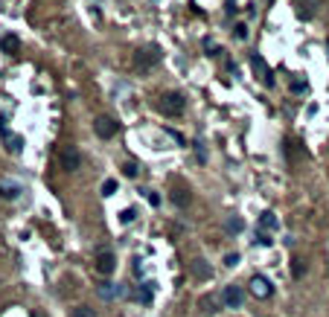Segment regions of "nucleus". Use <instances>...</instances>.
I'll list each match as a JSON object with an SVG mask.
<instances>
[{"mask_svg":"<svg viewBox=\"0 0 329 317\" xmlns=\"http://www.w3.org/2000/svg\"><path fill=\"white\" fill-rule=\"evenodd\" d=\"M172 201H175L178 207H187V204H190V192L187 190H175L172 192Z\"/></svg>","mask_w":329,"mask_h":317,"instance_id":"14","label":"nucleus"},{"mask_svg":"<svg viewBox=\"0 0 329 317\" xmlns=\"http://www.w3.org/2000/svg\"><path fill=\"white\" fill-rule=\"evenodd\" d=\"M18 47H21V38H18V35H3V38H0V50H3V53H18Z\"/></svg>","mask_w":329,"mask_h":317,"instance_id":"12","label":"nucleus"},{"mask_svg":"<svg viewBox=\"0 0 329 317\" xmlns=\"http://www.w3.org/2000/svg\"><path fill=\"white\" fill-rule=\"evenodd\" d=\"M225 227H228V233H242V227H245V224H242V219H228Z\"/></svg>","mask_w":329,"mask_h":317,"instance_id":"19","label":"nucleus"},{"mask_svg":"<svg viewBox=\"0 0 329 317\" xmlns=\"http://www.w3.org/2000/svg\"><path fill=\"white\" fill-rule=\"evenodd\" d=\"M21 192H24L21 184H12V181H3V184H0V198H6V201H15Z\"/></svg>","mask_w":329,"mask_h":317,"instance_id":"11","label":"nucleus"},{"mask_svg":"<svg viewBox=\"0 0 329 317\" xmlns=\"http://www.w3.org/2000/svg\"><path fill=\"white\" fill-rule=\"evenodd\" d=\"M114 192H117V181H114V178H108V181L102 184V195H105V198H111Z\"/></svg>","mask_w":329,"mask_h":317,"instance_id":"20","label":"nucleus"},{"mask_svg":"<svg viewBox=\"0 0 329 317\" xmlns=\"http://www.w3.org/2000/svg\"><path fill=\"white\" fill-rule=\"evenodd\" d=\"M158 62H161V47H155V44L140 47V50L134 53V67H137V70H152Z\"/></svg>","mask_w":329,"mask_h":317,"instance_id":"3","label":"nucleus"},{"mask_svg":"<svg viewBox=\"0 0 329 317\" xmlns=\"http://www.w3.org/2000/svg\"><path fill=\"white\" fill-rule=\"evenodd\" d=\"M248 285H251V294H254L257 300H268V297H274V285H271V280H265L263 274H254Z\"/></svg>","mask_w":329,"mask_h":317,"instance_id":"4","label":"nucleus"},{"mask_svg":"<svg viewBox=\"0 0 329 317\" xmlns=\"http://www.w3.org/2000/svg\"><path fill=\"white\" fill-rule=\"evenodd\" d=\"M193 274H196L198 280H207V277H210V268H204V262L196 259V262H193Z\"/></svg>","mask_w":329,"mask_h":317,"instance_id":"16","label":"nucleus"},{"mask_svg":"<svg viewBox=\"0 0 329 317\" xmlns=\"http://www.w3.org/2000/svg\"><path fill=\"white\" fill-rule=\"evenodd\" d=\"M204 50H207V53H210V56H219V53H222V47H219V44H216V41H210V38H207V41H204Z\"/></svg>","mask_w":329,"mask_h":317,"instance_id":"22","label":"nucleus"},{"mask_svg":"<svg viewBox=\"0 0 329 317\" xmlns=\"http://www.w3.org/2000/svg\"><path fill=\"white\" fill-rule=\"evenodd\" d=\"M277 227H280V222H277V216H274L271 210H265L263 216H260V230H263V233H274Z\"/></svg>","mask_w":329,"mask_h":317,"instance_id":"10","label":"nucleus"},{"mask_svg":"<svg viewBox=\"0 0 329 317\" xmlns=\"http://www.w3.org/2000/svg\"><path fill=\"white\" fill-rule=\"evenodd\" d=\"M120 222H123V224H132V222H134V210H123Z\"/></svg>","mask_w":329,"mask_h":317,"instance_id":"27","label":"nucleus"},{"mask_svg":"<svg viewBox=\"0 0 329 317\" xmlns=\"http://www.w3.org/2000/svg\"><path fill=\"white\" fill-rule=\"evenodd\" d=\"M196 155H198V163H204V143H201V140H196Z\"/></svg>","mask_w":329,"mask_h":317,"instance_id":"28","label":"nucleus"},{"mask_svg":"<svg viewBox=\"0 0 329 317\" xmlns=\"http://www.w3.org/2000/svg\"><path fill=\"white\" fill-rule=\"evenodd\" d=\"M254 245H260V248H271V245H274V239H271V233H263V230H257V239H254Z\"/></svg>","mask_w":329,"mask_h":317,"instance_id":"15","label":"nucleus"},{"mask_svg":"<svg viewBox=\"0 0 329 317\" xmlns=\"http://www.w3.org/2000/svg\"><path fill=\"white\" fill-rule=\"evenodd\" d=\"M152 283H146V285L140 288V294H137V297H140V303H143V306H149V303H152Z\"/></svg>","mask_w":329,"mask_h":317,"instance_id":"17","label":"nucleus"},{"mask_svg":"<svg viewBox=\"0 0 329 317\" xmlns=\"http://www.w3.org/2000/svg\"><path fill=\"white\" fill-rule=\"evenodd\" d=\"M94 131H97V137H102V140H111V137L117 134V123H114L111 117H99L97 123H94Z\"/></svg>","mask_w":329,"mask_h":317,"instance_id":"9","label":"nucleus"},{"mask_svg":"<svg viewBox=\"0 0 329 317\" xmlns=\"http://www.w3.org/2000/svg\"><path fill=\"white\" fill-rule=\"evenodd\" d=\"M222 300H225V306H228V309H242L245 294H242V288H239V285H225V291H222Z\"/></svg>","mask_w":329,"mask_h":317,"instance_id":"7","label":"nucleus"},{"mask_svg":"<svg viewBox=\"0 0 329 317\" xmlns=\"http://www.w3.org/2000/svg\"><path fill=\"white\" fill-rule=\"evenodd\" d=\"M251 67H254V73L260 76V82H263L265 88H274V76H271V70H268V64H265L263 56H254V59H251Z\"/></svg>","mask_w":329,"mask_h":317,"instance_id":"6","label":"nucleus"},{"mask_svg":"<svg viewBox=\"0 0 329 317\" xmlns=\"http://www.w3.org/2000/svg\"><path fill=\"white\" fill-rule=\"evenodd\" d=\"M94 271H97L99 277H111L114 271H117V256L111 248H99L97 256H94Z\"/></svg>","mask_w":329,"mask_h":317,"instance_id":"2","label":"nucleus"},{"mask_svg":"<svg viewBox=\"0 0 329 317\" xmlns=\"http://www.w3.org/2000/svg\"><path fill=\"white\" fill-rule=\"evenodd\" d=\"M303 274H306V262H303L300 256H295V259H292V277H295V280H300Z\"/></svg>","mask_w":329,"mask_h":317,"instance_id":"13","label":"nucleus"},{"mask_svg":"<svg viewBox=\"0 0 329 317\" xmlns=\"http://www.w3.org/2000/svg\"><path fill=\"white\" fill-rule=\"evenodd\" d=\"M137 172H140V166H137V163H132V160L123 166V175H126V178H137Z\"/></svg>","mask_w":329,"mask_h":317,"instance_id":"21","label":"nucleus"},{"mask_svg":"<svg viewBox=\"0 0 329 317\" xmlns=\"http://www.w3.org/2000/svg\"><path fill=\"white\" fill-rule=\"evenodd\" d=\"M292 91H295V94H306V82L295 79V82H292Z\"/></svg>","mask_w":329,"mask_h":317,"instance_id":"26","label":"nucleus"},{"mask_svg":"<svg viewBox=\"0 0 329 317\" xmlns=\"http://www.w3.org/2000/svg\"><path fill=\"white\" fill-rule=\"evenodd\" d=\"M59 160H62V169H67V172H76V169L82 166V155H79L76 146H65L62 155H59Z\"/></svg>","mask_w":329,"mask_h":317,"instance_id":"5","label":"nucleus"},{"mask_svg":"<svg viewBox=\"0 0 329 317\" xmlns=\"http://www.w3.org/2000/svg\"><path fill=\"white\" fill-rule=\"evenodd\" d=\"M143 195L149 198V204H152V207H161V195H158V192H152V190H143Z\"/></svg>","mask_w":329,"mask_h":317,"instance_id":"24","label":"nucleus"},{"mask_svg":"<svg viewBox=\"0 0 329 317\" xmlns=\"http://www.w3.org/2000/svg\"><path fill=\"white\" fill-rule=\"evenodd\" d=\"M0 137L6 140V149H9L12 155H18V152L24 149V137H18V134H12V131L6 128V123H3V120H0Z\"/></svg>","mask_w":329,"mask_h":317,"instance_id":"8","label":"nucleus"},{"mask_svg":"<svg viewBox=\"0 0 329 317\" xmlns=\"http://www.w3.org/2000/svg\"><path fill=\"white\" fill-rule=\"evenodd\" d=\"M70 317H97V315H94V309H88V306H76V309L70 312Z\"/></svg>","mask_w":329,"mask_h":317,"instance_id":"18","label":"nucleus"},{"mask_svg":"<svg viewBox=\"0 0 329 317\" xmlns=\"http://www.w3.org/2000/svg\"><path fill=\"white\" fill-rule=\"evenodd\" d=\"M201 309H204V312H210V315H213V312H219V309H216V300H213V297H204V300H201Z\"/></svg>","mask_w":329,"mask_h":317,"instance_id":"23","label":"nucleus"},{"mask_svg":"<svg viewBox=\"0 0 329 317\" xmlns=\"http://www.w3.org/2000/svg\"><path fill=\"white\" fill-rule=\"evenodd\" d=\"M225 265H228V268L239 265V254H228V256H225Z\"/></svg>","mask_w":329,"mask_h":317,"instance_id":"29","label":"nucleus"},{"mask_svg":"<svg viewBox=\"0 0 329 317\" xmlns=\"http://www.w3.org/2000/svg\"><path fill=\"white\" fill-rule=\"evenodd\" d=\"M184 105H187V99L178 94V91L164 94L158 99V111H161L164 117H181V114H184Z\"/></svg>","mask_w":329,"mask_h":317,"instance_id":"1","label":"nucleus"},{"mask_svg":"<svg viewBox=\"0 0 329 317\" xmlns=\"http://www.w3.org/2000/svg\"><path fill=\"white\" fill-rule=\"evenodd\" d=\"M233 30H236V38H239V41H245V38H248V27H245V24H236Z\"/></svg>","mask_w":329,"mask_h":317,"instance_id":"25","label":"nucleus"}]
</instances>
